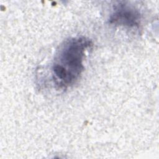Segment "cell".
Listing matches in <instances>:
<instances>
[{"label":"cell","mask_w":159,"mask_h":159,"mask_svg":"<svg viewBox=\"0 0 159 159\" xmlns=\"http://www.w3.org/2000/svg\"><path fill=\"white\" fill-rule=\"evenodd\" d=\"M92 46L91 40L83 36L69 38L60 45L52 65V80L58 89H66L78 81L86 52Z\"/></svg>","instance_id":"cell-1"},{"label":"cell","mask_w":159,"mask_h":159,"mask_svg":"<svg viewBox=\"0 0 159 159\" xmlns=\"http://www.w3.org/2000/svg\"><path fill=\"white\" fill-rule=\"evenodd\" d=\"M142 21V14L135 6L126 2H120L113 6L108 22L115 27L129 29H137Z\"/></svg>","instance_id":"cell-2"}]
</instances>
